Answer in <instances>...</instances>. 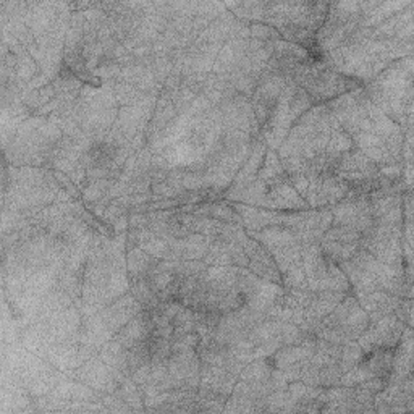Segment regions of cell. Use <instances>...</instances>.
Returning a JSON list of instances; mask_svg holds the SVG:
<instances>
[{"mask_svg": "<svg viewBox=\"0 0 414 414\" xmlns=\"http://www.w3.org/2000/svg\"><path fill=\"white\" fill-rule=\"evenodd\" d=\"M328 11L327 2H268L264 23L275 28L282 39L311 49Z\"/></svg>", "mask_w": 414, "mask_h": 414, "instance_id": "6da1fadb", "label": "cell"}, {"mask_svg": "<svg viewBox=\"0 0 414 414\" xmlns=\"http://www.w3.org/2000/svg\"><path fill=\"white\" fill-rule=\"evenodd\" d=\"M292 81L303 88L311 96L314 104H324V102L362 86V83L358 79L335 71L324 60V57L316 55L298 65Z\"/></svg>", "mask_w": 414, "mask_h": 414, "instance_id": "7a4b0ae2", "label": "cell"}, {"mask_svg": "<svg viewBox=\"0 0 414 414\" xmlns=\"http://www.w3.org/2000/svg\"><path fill=\"white\" fill-rule=\"evenodd\" d=\"M332 212L327 211H298V214L282 215V225L287 226L299 245H319L326 231L332 226Z\"/></svg>", "mask_w": 414, "mask_h": 414, "instance_id": "3957f363", "label": "cell"}, {"mask_svg": "<svg viewBox=\"0 0 414 414\" xmlns=\"http://www.w3.org/2000/svg\"><path fill=\"white\" fill-rule=\"evenodd\" d=\"M414 410V379L390 372L385 387L374 396V411L377 413H408Z\"/></svg>", "mask_w": 414, "mask_h": 414, "instance_id": "277c9868", "label": "cell"}, {"mask_svg": "<svg viewBox=\"0 0 414 414\" xmlns=\"http://www.w3.org/2000/svg\"><path fill=\"white\" fill-rule=\"evenodd\" d=\"M406 327L408 326L405 322H401L395 314L384 316L382 319L369 322V326H367L366 330L361 333L356 342H358L364 355L377 348L395 350Z\"/></svg>", "mask_w": 414, "mask_h": 414, "instance_id": "5b68a950", "label": "cell"}, {"mask_svg": "<svg viewBox=\"0 0 414 414\" xmlns=\"http://www.w3.org/2000/svg\"><path fill=\"white\" fill-rule=\"evenodd\" d=\"M288 81H290V79L279 75V73H272L268 70L264 71V75L260 78L258 88L254 91L251 98L254 117H256L260 128L268 123L272 112L275 109L277 102H279L282 91L287 86Z\"/></svg>", "mask_w": 414, "mask_h": 414, "instance_id": "8992f818", "label": "cell"}, {"mask_svg": "<svg viewBox=\"0 0 414 414\" xmlns=\"http://www.w3.org/2000/svg\"><path fill=\"white\" fill-rule=\"evenodd\" d=\"M70 379L86 384L88 387L96 390L99 395H107L117 392L118 381L113 376L109 366L102 361L98 355L88 360L83 366H79L75 371H65Z\"/></svg>", "mask_w": 414, "mask_h": 414, "instance_id": "52a82bcc", "label": "cell"}, {"mask_svg": "<svg viewBox=\"0 0 414 414\" xmlns=\"http://www.w3.org/2000/svg\"><path fill=\"white\" fill-rule=\"evenodd\" d=\"M152 330H154V321H152L151 311L143 309L139 314H136L127 326L122 327L115 335H113V342H117L125 350H130L134 347L136 343L144 342L151 337Z\"/></svg>", "mask_w": 414, "mask_h": 414, "instance_id": "ba28073f", "label": "cell"}, {"mask_svg": "<svg viewBox=\"0 0 414 414\" xmlns=\"http://www.w3.org/2000/svg\"><path fill=\"white\" fill-rule=\"evenodd\" d=\"M355 297L358 298L361 308L369 314L371 322L382 319L384 316L393 314L396 308L400 306L401 299H403V298H396L393 297V294H390L384 290H376L371 293H358V294H355Z\"/></svg>", "mask_w": 414, "mask_h": 414, "instance_id": "9c48e42d", "label": "cell"}, {"mask_svg": "<svg viewBox=\"0 0 414 414\" xmlns=\"http://www.w3.org/2000/svg\"><path fill=\"white\" fill-rule=\"evenodd\" d=\"M265 207L270 211H279V209H288V211H308L309 206L297 190L290 185V181L285 180L282 183L270 186L268 191V201Z\"/></svg>", "mask_w": 414, "mask_h": 414, "instance_id": "30bf717a", "label": "cell"}, {"mask_svg": "<svg viewBox=\"0 0 414 414\" xmlns=\"http://www.w3.org/2000/svg\"><path fill=\"white\" fill-rule=\"evenodd\" d=\"M249 39H229L214 62L212 73L215 75H229L240 67L243 57L246 55Z\"/></svg>", "mask_w": 414, "mask_h": 414, "instance_id": "8fae6325", "label": "cell"}, {"mask_svg": "<svg viewBox=\"0 0 414 414\" xmlns=\"http://www.w3.org/2000/svg\"><path fill=\"white\" fill-rule=\"evenodd\" d=\"M351 139H353L355 147H358L362 154H366L372 162H376L377 167L396 162L393 156L390 154L389 147L374 132H356L351 134Z\"/></svg>", "mask_w": 414, "mask_h": 414, "instance_id": "7c38bea8", "label": "cell"}, {"mask_svg": "<svg viewBox=\"0 0 414 414\" xmlns=\"http://www.w3.org/2000/svg\"><path fill=\"white\" fill-rule=\"evenodd\" d=\"M350 185L335 173L321 175L319 190H317L316 207H332L348 195Z\"/></svg>", "mask_w": 414, "mask_h": 414, "instance_id": "4fadbf2b", "label": "cell"}, {"mask_svg": "<svg viewBox=\"0 0 414 414\" xmlns=\"http://www.w3.org/2000/svg\"><path fill=\"white\" fill-rule=\"evenodd\" d=\"M338 173H360L367 178H372L379 173V167L366 154H362L358 147H353V149L340 156L335 167V175Z\"/></svg>", "mask_w": 414, "mask_h": 414, "instance_id": "5bb4252c", "label": "cell"}, {"mask_svg": "<svg viewBox=\"0 0 414 414\" xmlns=\"http://www.w3.org/2000/svg\"><path fill=\"white\" fill-rule=\"evenodd\" d=\"M246 234L253 238V240L259 241L260 245L265 246L272 251V249H280L293 245H299L297 238L292 234L287 226L283 225H269L259 231H248Z\"/></svg>", "mask_w": 414, "mask_h": 414, "instance_id": "9a60e30c", "label": "cell"}, {"mask_svg": "<svg viewBox=\"0 0 414 414\" xmlns=\"http://www.w3.org/2000/svg\"><path fill=\"white\" fill-rule=\"evenodd\" d=\"M348 293L343 292H316L313 301L304 309V319L309 321H322L326 316L332 313L337 308L338 303L347 297Z\"/></svg>", "mask_w": 414, "mask_h": 414, "instance_id": "2e32d148", "label": "cell"}, {"mask_svg": "<svg viewBox=\"0 0 414 414\" xmlns=\"http://www.w3.org/2000/svg\"><path fill=\"white\" fill-rule=\"evenodd\" d=\"M392 374L400 377H406L413 374V330L411 327H406L403 335L400 338V343L393 350V362Z\"/></svg>", "mask_w": 414, "mask_h": 414, "instance_id": "e0dca14e", "label": "cell"}, {"mask_svg": "<svg viewBox=\"0 0 414 414\" xmlns=\"http://www.w3.org/2000/svg\"><path fill=\"white\" fill-rule=\"evenodd\" d=\"M157 264L159 259L152 258L151 254H147L139 246H134L127 251V272L130 275V280L147 279Z\"/></svg>", "mask_w": 414, "mask_h": 414, "instance_id": "ac0fdd59", "label": "cell"}, {"mask_svg": "<svg viewBox=\"0 0 414 414\" xmlns=\"http://www.w3.org/2000/svg\"><path fill=\"white\" fill-rule=\"evenodd\" d=\"M369 322H371L369 314H367L360 304V306H356V308L351 311L347 319H345L342 324L335 328L340 333H342V337L345 338V342L347 343L356 342V340L360 338L361 333L366 330L367 326H369Z\"/></svg>", "mask_w": 414, "mask_h": 414, "instance_id": "d6986e66", "label": "cell"}, {"mask_svg": "<svg viewBox=\"0 0 414 414\" xmlns=\"http://www.w3.org/2000/svg\"><path fill=\"white\" fill-rule=\"evenodd\" d=\"M258 180L264 181V183L268 185V188L288 180V175L285 173V170H283L279 154H277V151L270 149V147H268V151H265L264 162L258 173Z\"/></svg>", "mask_w": 414, "mask_h": 414, "instance_id": "ffe728a7", "label": "cell"}, {"mask_svg": "<svg viewBox=\"0 0 414 414\" xmlns=\"http://www.w3.org/2000/svg\"><path fill=\"white\" fill-rule=\"evenodd\" d=\"M362 362L367 366L374 376L387 379L389 374L392 372V362H393V350L390 348H377L371 351V353L364 355Z\"/></svg>", "mask_w": 414, "mask_h": 414, "instance_id": "44dd1931", "label": "cell"}, {"mask_svg": "<svg viewBox=\"0 0 414 414\" xmlns=\"http://www.w3.org/2000/svg\"><path fill=\"white\" fill-rule=\"evenodd\" d=\"M11 52L16 54V79L20 83H31L38 75H41V67L38 65V62L34 60V57L28 52V50L20 45Z\"/></svg>", "mask_w": 414, "mask_h": 414, "instance_id": "7402d4cb", "label": "cell"}, {"mask_svg": "<svg viewBox=\"0 0 414 414\" xmlns=\"http://www.w3.org/2000/svg\"><path fill=\"white\" fill-rule=\"evenodd\" d=\"M353 147H355V143H353V139H351V136L345 132L342 127H340L337 118L332 115V133H330V141H328L326 154L338 161L340 156L345 154V152H348L350 149H353Z\"/></svg>", "mask_w": 414, "mask_h": 414, "instance_id": "603a6c76", "label": "cell"}, {"mask_svg": "<svg viewBox=\"0 0 414 414\" xmlns=\"http://www.w3.org/2000/svg\"><path fill=\"white\" fill-rule=\"evenodd\" d=\"M275 369L270 358H258L248 362L240 372V381L245 382H264L269 381L272 371Z\"/></svg>", "mask_w": 414, "mask_h": 414, "instance_id": "cb8c5ba5", "label": "cell"}, {"mask_svg": "<svg viewBox=\"0 0 414 414\" xmlns=\"http://www.w3.org/2000/svg\"><path fill=\"white\" fill-rule=\"evenodd\" d=\"M130 293H132L133 297L136 298V301L143 306V309L152 311V309H156L159 304H161L157 294L152 292V288L149 285V282H147V279L130 280Z\"/></svg>", "mask_w": 414, "mask_h": 414, "instance_id": "d4e9b609", "label": "cell"}, {"mask_svg": "<svg viewBox=\"0 0 414 414\" xmlns=\"http://www.w3.org/2000/svg\"><path fill=\"white\" fill-rule=\"evenodd\" d=\"M117 395L122 396V400L130 408H132V411H134V413L146 411L144 395H143V392H141V389L138 387V385L132 381V377L125 379V381L118 385Z\"/></svg>", "mask_w": 414, "mask_h": 414, "instance_id": "484cf974", "label": "cell"}, {"mask_svg": "<svg viewBox=\"0 0 414 414\" xmlns=\"http://www.w3.org/2000/svg\"><path fill=\"white\" fill-rule=\"evenodd\" d=\"M274 258L277 269L280 270V274H285V272L293 268V265H299L303 264L301 260V245H293V246H287V248H280V249H272L269 251Z\"/></svg>", "mask_w": 414, "mask_h": 414, "instance_id": "4316f807", "label": "cell"}, {"mask_svg": "<svg viewBox=\"0 0 414 414\" xmlns=\"http://www.w3.org/2000/svg\"><path fill=\"white\" fill-rule=\"evenodd\" d=\"M319 245L326 256L330 258L333 263H337V264H342L345 263V260H350L361 248L360 245H342V243L327 241V240H322Z\"/></svg>", "mask_w": 414, "mask_h": 414, "instance_id": "83f0119b", "label": "cell"}, {"mask_svg": "<svg viewBox=\"0 0 414 414\" xmlns=\"http://www.w3.org/2000/svg\"><path fill=\"white\" fill-rule=\"evenodd\" d=\"M202 260L207 265H234L229 246H226V241L222 240V238H214Z\"/></svg>", "mask_w": 414, "mask_h": 414, "instance_id": "f1b7e54d", "label": "cell"}, {"mask_svg": "<svg viewBox=\"0 0 414 414\" xmlns=\"http://www.w3.org/2000/svg\"><path fill=\"white\" fill-rule=\"evenodd\" d=\"M322 240L337 241L342 243V245H360L361 234L347 225H332L330 229L326 231Z\"/></svg>", "mask_w": 414, "mask_h": 414, "instance_id": "f546056e", "label": "cell"}, {"mask_svg": "<svg viewBox=\"0 0 414 414\" xmlns=\"http://www.w3.org/2000/svg\"><path fill=\"white\" fill-rule=\"evenodd\" d=\"M144 94L146 93L139 91L134 84L120 81V79H117V81L113 83V96H115L117 104L120 107L133 105L134 102H138Z\"/></svg>", "mask_w": 414, "mask_h": 414, "instance_id": "4dcf8cb0", "label": "cell"}, {"mask_svg": "<svg viewBox=\"0 0 414 414\" xmlns=\"http://www.w3.org/2000/svg\"><path fill=\"white\" fill-rule=\"evenodd\" d=\"M115 183V180H91L88 181L86 188L81 192V200L84 204H94L100 201L102 197H105L109 195V190L112 188V185Z\"/></svg>", "mask_w": 414, "mask_h": 414, "instance_id": "1f68e13d", "label": "cell"}, {"mask_svg": "<svg viewBox=\"0 0 414 414\" xmlns=\"http://www.w3.org/2000/svg\"><path fill=\"white\" fill-rule=\"evenodd\" d=\"M364 358V353H362L361 347L358 345V342H348V343H343V348H342V356H340V369L342 372H348L351 367H355L356 364H360V362Z\"/></svg>", "mask_w": 414, "mask_h": 414, "instance_id": "d6a6232c", "label": "cell"}, {"mask_svg": "<svg viewBox=\"0 0 414 414\" xmlns=\"http://www.w3.org/2000/svg\"><path fill=\"white\" fill-rule=\"evenodd\" d=\"M314 105L313 99H311V96L306 93L303 88L297 89V93H294L293 99H292V104H290V113H288V118H290V122L294 125L297 120L301 115H304L306 112H308L311 107Z\"/></svg>", "mask_w": 414, "mask_h": 414, "instance_id": "836d02e7", "label": "cell"}, {"mask_svg": "<svg viewBox=\"0 0 414 414\" xmlns=\"http://www.w3.org/2000/svg\"><path fill=\"white\" fill-rule=\"evenodd\" d=\"M282 285L285 290H290V288H309L308 282H306L303 264L293 265L285 274H282Z\"/></svg>", "mask_w": 414, "mask_h": 414, "instance_id": "e575fe53", "label": "cell"}, {"mask_svg": "<svg viewBox=\"0 0 414 414\" xmlns=\"http://www.w3.org/2000/svg\"><path fill=\"white\" fill-rule=\"evenodd\" d=\"M343 372L340 369L338 362H332V364H326L321 367L319 371V384L321 387H337L340 385V379H342Z\"/></svg>", "mask_w": 414, "mask_h": 414, "instance_id": "d590c367", "label": "cell"}, {"mask_svg": "<svg viewBox=\"0 0 414 414\" xmlns=\"http://www.w3.org/2000/svg\"><path fill=\"white\" fill-rule=\"evenodd\" d=\"M181 186H183L185 191H200L206 188V180H204L202 170H191L188 167H183Z\"/></svg>", "mask_w": 414, "mask_h": 414, "instance_id": "8d00e7d4", "label": "cell"}, {"mask_svg": "<svg viewBox=\"0 0 414 414\" xmlns=\"http://www.w3.org/2000/svg\"><path fill=\"white\" fill-rule=\"evenodd\" d=\"M249 31H251V39H256V41H279L282 36L275 28H272L265 23H251L249 25Z\"/></svg>", "mask_w": 414, "mask_h": 414, "instance_id": "74e56055", "label": "cell"}, {"mask_svg": "<svg viewBox=\"0 0 414 414\" xmlns=\"http://www.w3.org/2000/svg\"><path fill=\"white\" fill-rule=\"evenodd\" d=\"M196 96L197 94H195L192 91H190L188 88H185V86H181L177 93L172 96V102H173L175 110H177L178 115H183V113L190 109L191 102L196 99Z\"/></svg>", "mask_w": 414, "mask_h": 414, "instance_id": "f35d334b", "label": "cell"}, {"mask_svg": "<svg viewBox=\"0 0 414 414\" xmlns=\"http://www.w3.org/2000/svg\"><path fill=\"white\" fill-rule=\"evenodd\" d=\"M319 371H321V367L316 366L309 358L301 367V372H299V381L308 384V385H313V387H317V385H321L319 384Z\"/></svg>", "mask_w": 414, "mask_h": 414, "instance_id": "ab89813d", "label": "cell"}, {"mask_svg": "<svg viewBox=\"0 0 414 414\" xmlns=\"http://www.w3.org/2000/svg\"><path fill=\"white\" fill-rule=\"evenodd\" d=\"M201 337L197 335L196 332L186 333V335L180 337L178 340H173L172 342V353H178V351H188V350H196L197 345H200Z\"/></svg>", "mask_w": 414, "mask_h": 414, "instance_id": "60d3db41", "label": "cell"}, {"mask_svg": "<svg viewBox=\"0 0 414 414\" xmlns=\"http://www.w3.org/2000/svg\"><path fill=\"white\" fill-rule=\"evenodd\" d=\"M151 192L157 196L159 200H175V197H178L181 192H185V190L175 188V186L167 183V181H162V183L151 185Z\"/></svg>", "mask_w": 414, "mask_h": 414, "instance_id": "b9f144b4", "label": "cell"}, {"mask_svg": "<svg viewBox=\"0 0 414 414\" xmlns=\"http://www.w3.org/2000/svg\"><path fill=\"white\" fill-rule=\"evenodd\" d=\"M127 214H130V209L127 206H123V204L118 202L117 200H113L109 204V206H107L105 212H104V215H102L100 219H102V222H104V224L112 225L118 217H122V215H127Z\"/></svg>", "mask_w": 414, "mask_h": 414, "instance_id": "7bdbcfd3", "label": "cell"}, {"mask_svg": "<svg viewBox=\"0 0 414 414\" xmlns=\"http://www.w3.org/2000/svg\"><path fill=\"white\" fill-rule=\"evenodd\" d=\"M226 246H229V251H230L231 260H234V265H236V268H248V264H249L248 254L245 253V249H243L240 243L226 241Z\"/></svg>", "mask_w": 414, "mask_h": 414, "instance_id": "ee69618b", "label": "cell"}, {"mask_svg": "<svg viewBox=\"0 0 414 414\" xmlns=\"http://www.w3.org/2000/svg\"><path fill=\"white\" fill-rule=\"evenodd\" d=\"M288 181H290V185L304 200L306 195H308V188H309V175L308 173H294V175H290V177H288Z\"/></svg>", "mask_w": 414, "mask_h": 414, "instance_id": "f6af8a7d", "label": "cell"}, {"mask_svg": "<svg viewBox=\"0 0 414 414\" xmlns=\"http://www.w3.org/2000/svg\"><path fill=\"white\" fill-rule=\"evenodd\" d=\"M181 81H183V76H181V73L173 70L172 73H170L166 81H163L162 93H166V94L170 96V98H172V96L181 88Z\"/></svg>", "mask_w": 414, "mask_h": 414, "instance_id": "bcb514c9", "label": "cell"}, {"mask_svg": "<svg viewBox=\"0 0 414 414\" xmlns=\"http://www.w3.org/2000/svg\"><path fill=\"white\" fill-rule=\"evenodd\" d=\"M132 381L138 385V387H143V385H146L147 382H149L151 379V362H146V364L139 366L138 369H134L132 372Z\"/></svg>", "mask_w": 414, "mask_h": 414, "instance_id": "7dc6e473", "label": "cell"}, {"mask_svg": "<svg viewBox=\"0 0 414 414\" xmlns=\"http://www.w3.org/2000/svg\"><path fill=\"white\" fill-rule=\"evenodd\" d=\"M195 319H196L195 309L186 308V306H183V309H181L180 313L173 317L172 326L175 328V327H180V326H183V324H188V322H195Z\"/></svg>", "mask_w": 414, "mask_h": 414, "instance_id": "c3c4849f", "label": "cell"}, {"mask_svg": "<svg viewBox=\"0 0 414 414\" xmlns=\"http://www.w3.org/2000/svg\"><path fill=\"white\" fill-rule=\"evenodd\" d=\"M128 224L130 229H144L149 225V217H147V214H130Z\"/></svg>", "mask_w": 414, "mask_h": 414, "instance_id": "681fc988", "label": "cell"}, {"mask_svg": "<svg viewBox=\"0 0 414 414\" xmlns=\"http://www.w3.org/2000/svg\"><path fill=\"white\" fill-rule=\"evenodd\" d=\"M128 219H130V214L127 215H122V217H118L115 222H113L110 226L112 230L115 231V234H127L130 230V224H128Z\"/></svg>", "mask_w": 414, "mask_h": 414, "instance_id": "f907efd6", "label": "cell"}]
</instances>
